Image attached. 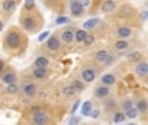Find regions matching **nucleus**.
<instances>
[{
	"label": "nucleus",
	"mask_w": 148,
	"mask_h": 125,
	"mask_svg": "<svg viewBox=\"0 0 148 125\" xmlns=\"http://www.w3.org/2000/svg\"><path fill=\"white\" fill-rule=\"evenodd\" d=\"M0 81H1L3 84H5L7 86L8 85H12V84H17V81H18L17 72H16L12 66H8V68H5L4 72L0 74Z\"/></svg>",
	"instance_id": "obj_11"
},
{
	"label": "nucleus",
	"mask_w": 148,
	"mask_h": 125,
	"mask_svg": "<svg viewBox=\"0 0 148 125\" xmlns=\"http://www.w3.org/2000/svg\"><path fill=\"white\" fill-rule=\"evenodd\" d=\"M147 56H148V50H147Z\"/></svg>",
	"instance_id": "obj_47"
},
{
	"label": "nucleus",
	"mask_w": 148,
	"mask_h": 125,
	"mask_svg": "<svg viewBox=\"0 0 148 125\" xmlns=\"http://www.w3.org/2000/svg\"><path fill=\"white\" fill-rule=\"evenodd\" d=\"M144 59H146V54L143 50H130V51L125 52V60L134 65Z\"/></svg>",
	"instance_id": "obj_17"
},
{
	"label": "nucleus",
	"mask_w": 148,
	"mask_h": 125,
	"mask_svg": "<svg viewBox=\"0 0 148 125\" xmlns=\"http://www.w3.org/2000/svg\"><path fill=\"white\" fill-rule=\"evenodd\" d=\"M70 85H72L77 91H78V94L79 93H82V91H84V89L87 87V85L84 84L79 77H72V78H70Z\"/></svg>",
	"instance_id": "obj_29"
},
{
	"label": "nucleus",
	"mask_w": 148,
	"mask_h": 125,
	"mask_svg": "<svg viewBox=\"0 0 148 125\" xmlns=\"http://www.w3.org/2000/svg\"><path fill=\"white\" fill-rule=\"evenodd\" d=\"M117 8H118L117 0H101L99 9L104 15H112V13H116Z\"/></svg>",
	"instance_id": "obj_19"
},
{
	"label": "nucleus",
	"mask_w": 148,
	"mask_h": 125,
	"mask_svg": "<svg viewBox=\"0 0 148 125\" xmlns=\"http://www.w3.org/2000/svg\"><path fill=\"white\" fill-rule=\"evenodd\" d=\"M126 125H136L135 123H129V124H126Z\"/></svg>",
	"instance_id": "obj_44"
},
{
	"label": "nucleus",
	"mask_w": 148,
	"mask_h": 125,
	"mask_svg": "<svg viewBox=\"0 0 148 125\" xmlns=\"http://www.w3.org/2000/svg\"><path fill=\"white\" fill-rule=\"evenodd\" d=\"M69 22H70V17H68V16H64V15L59 16V17L55 20V23H56L57 26H60V25H66V23H69Z\"/></svg>",
	"instance_id": "obj_36"
},
{
	"label": "nucleus",
	"mask_w": 148,
	"mask_h": 125,
	"mask_svg": "<svg viewBox=\"0 0 148 125\" xmlns=\"http://www.w3.org/2000/svg\"><path fill=\"white\" fill-rule=\"evenodd\" d=\"M117 81H118V77L116 76L113 72H107V73H104V74L100 76L99 84L104 85V86H108V87H112L117 84Z\"/></svg>",
	"instance_id": "obj_21"
},
{
	"label": "nucleus",
	"mask_w": 148,
	"mask_h": 125,
	"mask_svg": "<svg viewBox=\"0 0 148 125\" xmlns=\"http://www.w3.org/2000/svg\"><path fill=\"white\" fill-rule=\"evenodd\" d=\"M99 73H100V69L97 68L95 63H94V65L87 64V65L81 66V69L78 70V77L86 85H90L96 81V78L99 77Z\"/></svg>",
	"instance_id": "obj_5"
},
{
	"label": "nucleus",
	"mask_w": 148,
	"mask_h": 125,
	"mask_svg": "<svg viewBox=\"0 0 148 125\" xmlns=\"http://www.w3.org/2000/svg\"><path fill=\"white\" fill-rule=\"evenodd\" d=\"M83 125H86V124H83Z\"/></svg>",
	"instance_id": "obj_48"
},
{
	"label": "nucleus",
	"mask_w": 148,
	"mask_h": 125,
	"mask_svg": "<svg viewBox=\"0 0 148 125\" xmlns=\"http://www.w3.org/2000/svg\"><path fill=\"white\" fill-rule=\"evenodd\" d=\"M146 17L148 18V8H147V10H146Z\"/></svg>",
	"instance_id": "obj_45"
},
{
	"label": "nucleus",
	"mask_w": 148,
	"mask_h": 125,
	"mask_svg": "<svg viewBox=\"0 0 148 125\" xmlns=\"http://www.w3.org/2000/svg\"><path fill=\"white\" fill-rule=\"evenodd\" d=\"M18 26L26 34H36L44 28V17L38 7L31 10L21 9L18 17Z\"/></svg>",
	"instance_id": "obj_2"
},
{
	"label": "nucleus",
	"mask_w": 148,
	"mask_h": 125,
	"mask_svg": "<svg viewBox=\"0 0 148 125\" xmlns=\"http://www.w3.org/2000/svg\"><path fill=\"white\" fill-rule=\"evenodd\" d=\"M18 3L14 1V0H3L1 1V12L4 15V18L8 20V18L12 17V15L17 10Z\"/></svg>",
	"instance_id": "obj_16"
},
{
	"label": "nucleus",
	"mask_w": 148,
	"mask_h": 125,
	"mask_svg": "<svg viewBox=\"0 0 148 125\" xmlns=\"http://www.w3.org/2000/svg\"><path fill=\"white\" fill-rule=\"evenodd\" d=\"M31 121L35 124L40 125H48L49 120H51V113L48 111H46L43 107L36 106V107L31 108Z\"/></svg>",
	"instance_id": "obj_6"
},
{
	"label": "nucleus",
	"mask_w": 148,
	"mask_h": 125,
	"mask_svg": "<svg viewBox=\"0 0 148 125\" xmlns=\"http://www.w3.org/2000/svg\"><path fill=\"white\" fill-rule=\"evenodd\" d=\"M21 90V86L18 84H12V85H8L7 86V89H5V91L8 93V94H12V95H14V94H18V91Z\"/></svg>",
	"instance_id": "obj_34"
},
{
	"label": "nucleus",
	"mask_w": 148,
	"mask_h": 125,
	"mask_svg": "<svg viewBox=\"0 0 148 125\" xmlns=\"http://www.w3.org/2000/svg\"><path fill=\"white\" fill-rule=\"evenodd\" d=\"M79 106H81V99H77L75 102L73 103V106H72V108H70V115H74V113L77 112V110L79 108Z\"/></svg>",
	"instance_id": "obj_39"
},
{
	"label": "nucleus",
	"mask_w": 148,
	"mask_h": 125,
	"mask_svg": "<svg viewBox=\"0 0 148 125\" xmlns=\"http://www.w3.org/2000/svg\"><path fill=\"white\" fill-rule=\"evenodd\" d=\"M51 76V70L49 69H43V68H31L26 72L25 77L31 81H46L48 77Z\"/></svg>",
	"instance_id": "obj_7"
},
{
	"label": "nucleus",
	"mask_w": 148,
	"mask_h": 125,
	"mask_svg": "<svg viewBox=\"0 0 148 125\" xmlns=\"http://www.w3.org/2000/svg\"><path fill=\"white\" fill-rule=\"evenodd\" d=\"M118 106H120V110L123 111V112H126L127 110H130V108L135 107V102H134V98L133 97H123L121 98L120 100H118Z\"/></svg>",
	"instance_id": "obj_26"
},
{
	"label": "nucleus",
	"mask_w": 148,
	"mask_h": 125,
	"mask_svg": "<svg viewBox=\"0 0 148 125\" xmlns=\"http://www.w3.org/2000/svg\"><path fill=\"white\" fill-rule=\"evenodd\" d=\"M65 1H66V0H44V3H46L47 7L51 8V9H53L55 12H59V13L64 12Z\"/></svg>",
	"instance_id": "obj_25"
},
{
	"label": "nucleus",
	"mask_w": 148,
	"mask_h": 125,
	"mask_svg": "<svg viewBox=\"0 0 148 125\" xmlns=\"http://www.w3.org/2000/svg\"><path fill=\"white\" fill-rule=\"evenodd\" d=\"M3 29H4V21L0 20V31H3Z\"/></svg>",
	"instance_id": "obj_42"
},
{
	"label": "nucleus",
	"mask_w": 148,
	"mask_h": 125,
	"mask_svg": "<svg viewBox=\"0 0 148 125\" xmlns=\"http://www.w3.org/2000/svg\"><path fill=\"white\" fill-rule=\"evenodd\" d=\"M87 34H88V31L84 30L83 28H77L75 29V34H74V43L75 44H83Z\"/></svg>",
	"instance_id": "obj_27"
},
{
	"label": "nucleus",
	"mask_w": 148,
	"mask_h": 125,
	"mask_svg": "<svg viewBox=\"0 0 148 125\" xmlns=\"http://www.w3.org/2000/svg\"><path fill=\"white\" fill-rule=\"evenodd\" d=\"M116 17L122 20L123 22L135 21L139 17V10L131 3H123V4L118 5L117 10H116Z\"/></svg>",
	"instance_id": "obj_3"
},
{
	"label": "nucleus",
	"mask_w": 148,
	"mask_h": 125,
	"mask_svg": "<svg viewBox=\"0 0 148 125\" xmlns=\"http://www.w3.org/2000/svg\"><path fill=\"white\" fill-rule=\"evenodd\" d=\"M95 42H96V35H95V33H91V31H90V33L87 34L86 39H84V42H83V46L84 47H91V46L95 44Z\"/></svg>",
	"instance_id": "obj_32"
},
{
	"label": "nucleus",
	"mask_w": 148,
	"mask_h": 125,
	"mask_svg": "<svg viewBox=\"0 0 148 125\" xmlns=\"http://www.w3.org/2000/svg\"><path fill=\"white\" fill-rule=\"evenodd\" d=\"M110 54H112V51L108 48H100L97 50V51L94 52V55H92V60H94V63L96 64V65H105V63L108 61V59H109Z\"/></svg>",
	"instance_id": "obj_14"
},
{
	"label": "nucleus",
	"mask_w": 148,
	"mask_h": 125,
	"mask_svg": "<svg viewBox=\"0 0 148 125\" xmlns=\"http://www.w3.org/2000/svg\"><path fill=\"white\" fill-rule=\"evenodd\" d=\"M36 7H38V5H36L35 0H25L21 9H23V10H31V9H34V8H36Z\"/></svg>",
	"instance_id": "obj_35"
},
{
	"label": "nucleus",
	"mask_w": 148,
	"mask_h": 125,
	"mask_svg": "<svg viewBox=\"0 0 148 125\" xmlns=\"http://www.w3.org/2000/svg\"><path fill=\"white\" fill-rule=\"evenodd\" d=\"M125 115H126V119H129V120H135L136 117L140 116V113H139V111L136 110L135 107H133V108H130V110L126 111Z\"/></svg>",
	"instance_id": "obj_33"
},
{
	"label": "nucleus",
	"mask_w": 148,
	"mask_h": 125,
	"mask_svg": "<svg viewBox=\"0 0 148 125\" xmlns=\"http://www.w3.org/2000/svg\"><path fill=\"white\" fill-rule=\"evenodd\" d=\"M100 22H101V20H100V18H97V17L90 18V20H87L86 22L83 23V29H84V30H87L88 33H90V31H94L95 29L100 25Z\"/></svg>",
	"instance_id": "obj_28"
},
{
	"label": "nucleus",
	"mask_w": 148,
	"mask_h": 125,
	"mask_svg": "<svg viewBox=\"0 0 148 125\" xmlns=\"http://www.w3.org/2000/svg\"><path fill=\"white\" fill-rule=\"evenodd\" d=\"M81 124V117L79 116H72V117L69 119V121H68V125H79Z\"/></svg>",
	"instance_id": "obj_37"
},
{
	"label": "nucleus",
	"mask_w": 148,
	"mask_h": 125,
	"mask_svg": "<svg viewBox=\"0 0 148 125\" xmlns=\"http://www.w3.org/2000/svg\"><path fill=\"white\" fill-rule=\"evenodd\" d=\"M133 72L136 76V78L140 79V81H144L146 78H148V59L136 63L133 66Z\"/></svg>",
	"instance_id": "obj_12"
},
{
	"label": "nucleus",
	"mask_w": 148,
	"mask_h": 125,
	"mask_svg": "<svg viewBox=\"0 0 148 125\" xmlns=\"http://www.w3.org/2000/svg\"><path fill=\"white\" fill-rule=\"evenodd\" d=\"M92 110H94V103H92V100H86V102H83L81 106V115L88 117Z\"/></svg>",
	"instance_id": "obj_30"
},
{
	"label": "nucleus",
	"mask_w": 148,
	"mask_h": 125,
	"mask_svg": "<svg viewBox=\"0 0 148 125\" xmlns=\"http://www.w3.org/2000/svg\"><path fill=\"white\" fill-rule=\"evenodd\" d=\"M103 107H104V110L107 111V112L113 113L118 110L120 106H118V100L116 99L114 97H109L108 99H105L104 102H103Z\"/></svg>",
	"instance_id": "obj_24"
},
{
	"label": "nucleus",
	"mask_w": 148,
	"mask_h": 125,
	"mask_svg": "<svg viewBox=\"0 0 148 125\" xmlns=\"http://www.w3.org/2000/svg\"><path fill=\"white\" fill-rule=\"evenodd\" d=\"M51 35V31H43L38 35V42H44L48 39V37Z\"/></svg>",
	"instance_id": "obj_38"
},
{
	"label": "nucleus",
	"mask_w": 148,
	"mask_h": 125,
	"mask_svg": "<svg viewBox=\"0 0 148 125\" xmlns=\"http://www.w3.org/2000/svg\"><path fill=\"white\" fill-rule=\"evenodd\" d=\"M14 1H17V3H20V1H21V0H14Z\"/></svg>",
	"instance_id": "obj_46"
},
{
	"label": "nucleus",
	"mask_w": 148,
	"mask_h": 125,
	"mask_svg": "<svg viewBox=\"0 0 148 125\" xmlns=\"http://www.w3.org/2000/svg\"><path fill=\"white\" fill-rule=\"evenodd\" d=\"M75 29L73 26H65L61 30H59L60 33V39L64 47H70L74 44V34H75Z\"/></svg>",
	"instance_id": "obj_9"
},
{
	"label": "nucleus",
	"mask_w": 148,
	"mask_h": 125,
	"mask_svg": "<svg viewBox=\"0 0 148 125\" xmlns=\"http://www.w3.org/2000/svg\"><path fill=\"white\" fill-rule=\"evenodd\" d=\"M112 121L113 124H122L126 121V115L123 111L121 110H117L116 112L112 113Z\"/></svg>",
	"instance_id": "obj_31"
},
{
	"label": "nucleus",
	"mask_w": 148,
	"mask_h": 125,
	"mask_svg": "<svg viewBox=\"0 0 148 125\" xmlns=\"http://www.w3.org/2000/svg\"><path fill=\"white\" fill-rule=\"evenodd\" d=\"M52 65V61L48 56L46 55H40L38 56L35 60L33 61V66L34 68H43V69H49V66Z\"/></svg>",
	"instance_id": "obj_23"
},
{
	"label": "nucleus",
	"mask_w": 148,
	"mask_h": 125,
	"mask_svg": "<svg viewBox=\"0 0 148 125\" xmlns=\"http://www.w3.org/2000/svg\"><path fill=\"white\" fill-rule=\"evenodd\" d=\"M135 34V29L130 25H118L113 29V35L116 37V39H131Z\"/></svg>",
	"instance_id": "obj_8"
},
{
	"label": "nucleus",
	"mask_w": 148,
	"mask_h": 125,
	"mask_svg": "<svg viewBox=\"0 0 148 125\" xmlns=\"http://www.w3.org/2000/svg\"><path fill=\"white\" fill-rule=\"evenodd\" d=\"M68 5H69V13L72 17L79 18V17H82V16H84L86 8L82 5V3L79 1V0H69Z\"/></svg>",
	"instance_id": "obj_13"
},
{
	"label": "nucleus",
	"mask_w": 148,
	"mask_h": 125,
	"mask_svg": "<svg viewBox=\"0 0 148 125\" xmlns=\"http://www.w3.org/2000/svg\"><path fill=\"white\" fill-rule=\"evenodd\" d=\"M29 125H40V124H35V123H33V121H31V123L29 124Z\"/></svg>",
	"instance_id": "obj_43"
},
{
	"label": "nucleus",
	"mask_w": 148,
	"mask_h": 125,
	"mask_svg": "<svg viewBox=\"0 0 148 125\" xmlns=\"http://www.w3.org/2000/svg\"><path fill=\"white\" fill-rule=\"evenodd\" d=\"M4 69H5V61L3 59H0V74L4 72Z\"/></svg>",
	"instance_id": "obj_41"
},
{
	"label": "nucleus",
	"mask_w": 148,
	"mask_h": 125,
	"mask_svg": "<svg viewBox=\"0 0 148 125\" xmlns=\"http://www.w3.org/2000/svg\"><path fill=\"white\" fill-rule=\"evenodd\" d=\"M62 43H61V39H60V33L59 30L55 31L53 34H51V35L48 37V39H47L46 42H44V51H47L46 54L48 55V56H55V55H57L60 51L62 50ZM46 55V56H47Z\"/></svg>",
	"instance_id": "obj_4"
},
{
	"label": "nucleus",
	"mask_w": 148,
	"mask_h": 125,
	"mask_svg": "<svg viewBox=\"0 0 148 125\" xmlns=\"http://www.w3.org/2000/svg\"><path fill=\"white\" fill-rule=\"evenodd\" d=\"M100 110H97V108H94V110L91 111V113H90V116L88 117H91V119H99L100 117Z\"/></svg>",
	"instance_id": "obj_40"
},
{
	"label": "nucleus",
	"mask_w": 148,
	"mask_h": 125,
	"mask_svg": "<svg viewBox=\"0 0 148 125\" xmlns=\"http://www.w3.org/2000/svg\"><path fill=\"white\" fill-rule=\"evenodd\" d=\"M38 91H39V87L35 81H31V79H27V78L22 81V84H21V93L26 98H34L38 94Z\"/></svg>",
	"instance_id": "obj_10"
},
{
	"label": "nucleus",
	"mask_w": 148,
	"mask_h": 125,
	"mask_svg": "<svg viewBox=\"0 0 148 125\" xmlns=\"http://www.w3.org/2000/svg\"><path fill=\"white\" fill-rule=\"evenodd\" d=\"M135 102V108L139 111L140 115H147L148 113V98L144 94H138L134 98Z\"/></svg>",
	"instance_id": "obj_18"
},
{
	"label": "nucleus",
	"mask_w": 148,
	"mask_h": 125,
	"mask_svg": "<svg viewBox=\"0 0 148 125\" xmlns=\"http://www.w3.org/2000/svg\"><path fill=\"white\" fill-rule=\"evenodd\" d=\"M29 46L27 34L17 25H12L4 31L1 47L4 54L12 57H20L26 52Z\"/></svg>",
	"instance_id": "obj_1"
},
{
	"label": "nucleus",
	"mask_w": 148,
	"mask_h": 125,
	"mask_svg": "<svg viewBox=\"0 0 148 125\" xmlns=\"http://www.w3.org/2000/svg\"><path fill=\"white\" fill-rule=\"evenodd\" d=\"M60 94L64 98H66V99H74V98L78 95V91L70 85V82L69 84H65L64 82V84L60 86Z\"/></svg>",
	"instance_id": "obj_22"
},
{
	"label": "nucleus",
	"mask_w": 148,
	"mask_h": 125,
	"mask_svg": "<svg viewBox=\"0 0 148 125\" xmlns=\"http://www.w3.org/2000/svg\"><path fill=\"white\" fill-rule=\"evenodd\" d=\"M94 98L97 100H103L104 102L105 99H108L109 97H112V87L104 86V85H96L94 89Z\"/></svg>",
	"instance_id": "obj_15"
},
{
	"label": "nucleus",
	"mask_w": 148,
	"mask_h": 125,
	"mask_svg": "<svg viewBox=\"0 0 148 125\" xmlns=\"http://www.w3.org/2000/svg\"><path fill=\"white\" fill-rule=\"evenodd\" d=\"M131 46H133V43L130 39H116L112 44V48L116 52H126L130 51Z\"/></svg>",
	"instance_id": "obj_20"
}]
</instances>
